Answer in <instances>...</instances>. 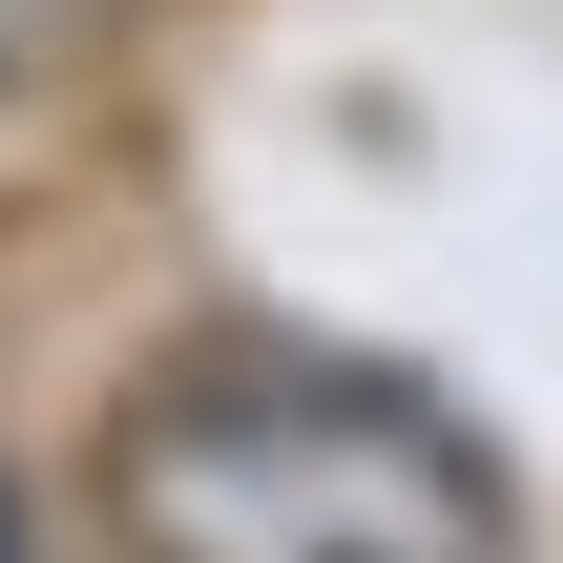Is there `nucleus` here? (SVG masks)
<instances>
[{
	"label": "nucleus",
	"instance_id": "f257e3e1",
	"mask_svg": "<svg viewBox=\"0 0 563 563\" xmlns=\"http://www.w3.org/2000/svg\"><path fill=\"white\" fill-rule=\"evenodd\" d=\"M146 563H501V460L397 376H167L104 460Z\"/></svg>",
	"mask_w": 563,
	"mask_h": 563
},
{
	"label": "nucleus",
	"instance_id": "f03ea898",
	"mask_svg": "<svg viewBox=\"0 0 563 563\" xmlns=\"http://www.w3.org/2000/svg\"><path fill=\"white\" fill-rule=\"evenodd\" d=\"M84 21H104V0H0V63H63Z\"/></svg>",
	"mask_w": 563,
	"mask_h": 563
}]
</instances>
